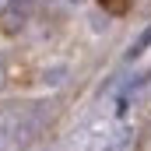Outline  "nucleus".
<instances>
[{
    "label": "nucleus",
    "mask_w": 151,
    "mask_h": 151,
    "mask_svg": "<svg viewBox=\"0 0 151 151\" xmlns=\"http://www.w3.org/2000/svg\"><path fill=\"white\" fill-rule=\"evenodd\" d=\"M39 127H42V109L39 106H18V109L4 113V134L11 141H28Z\"/></svg>",
    "instance_id": "obj_1"
},
{
    "label": "nucleus",
    "mask_w": 151,
    "mask_h": 151,
    "mask_svg": "<svg viewBox=\"0 0 151 151\" xmlns=\"http://www.w3.org/2000/svg\"><path fill=\"white\" fill-rule=\"evenodd\" d=\"M109 14H127V7H130V0H99Z\"/></svg>",
    "instance_id": "obj_2"
},
{
    "label": "nucleus",
    "mask_w": 151,
    "mask_h": 151,
    "mask_svg": "<svg viewBox=\"0 0 151 151\" xmlns=\"http://www.w3.org/2000/svg\"><path fill=\"white\" fill-rule=\"evenodd\" d=\"M113 151H134V134L130 130H119V141L113 144Z\"/></svg>",
    "instance_id": "obj_3"
},
{
    "label": "nucleus",
    "mask_w": 151,
    "mask_h": 151,
    "mask_svg": "<svg viewBox=\"0 0 151 151\" xmlns=\"http://www.w3.org/2000/svg\"><path fill=\"white\" fill-rule=\"evenodd\" d=\"M63 74H67V67H49V70L42 74V81H46V84H60Z\"/></svg>",
    "instance_id": "obj_4"
},
{
    "label": "nucleus",
    "mask_w": 151,
    "mask_h": 151,
    "mask_svg": "<svg viewBox=\"0 0 151 151\" xmlns=\"http://www.w3.org/2000/svg\"><path fill=\"white\" fill-rule=\"evenodd\" d=\"M35 4H39V0H11V11H14V14H28Z\"/></svg>",
    "instance_id": "obj_5"
},
{
    "label": "nucleus",
    "mask_w": 151,
    "mask_h": 151,
    "mask_svg": "<svg viewBox=\"0 0 151 151\" xmlns=\"http://www.w3.org/2000/svg\"><path fill=\"white\" fill-rule=\"evenodd\" d=\"M18 28H21V14L11 11V14H7V32H18Z\"/></svg>",
    "instance_id": "obj_6"
},
{
    "label": "nucleus",
    "mask_w": 151,
    "mask_h": 151,
    "mask_svg": "<svg viewBox=\"0 0 151 151\" xmlns=\"http://www.w3.org/2000/svg\"><path fill=\"white\" fill-rule=\"evenodd\" d=\"M4 74H7V70H4V63H0V84H4Z\"/></svg>",
    "instance_id": "obj_7"
}]
</instances>
